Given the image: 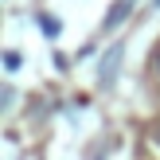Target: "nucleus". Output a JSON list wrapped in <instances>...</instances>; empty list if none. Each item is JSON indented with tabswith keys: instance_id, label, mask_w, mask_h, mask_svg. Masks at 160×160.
<instances>
[{
	"instance_id": "nucleus-3",
	"label": "nucleus",
	"mask_w": 160,
	"mask_h": 160,
	"mask_svg": "<svg viewBox=\"0 0 160 160\" xmlns=\"http://www.w3.org/2000/svg\"><path fill=\"white\" fill-rule=\"evenodd\" d=\"M156 141H160V133H156Z\"/></svg>"
},
{
	"instance_id": "nucleus-1",
	"label": "nucleus",
	"mask_w": 160,
	"mask_h": 160,
	"mask_svg": "<svg viewBox=\"0 0 160 160\" xmlns=\"http://www.w3.org/2000/svg\"><path fill=\"white\" fill-rule=\"evenodd\" d=\"M129 8H133V0H117V4H113V12L106 16V28H117V23L129 16Z\"/></svg>"
},
{
	"instance_id": "nucleus-4",
	"label": "nucleus",
	"mask_w": 160,
	"mask_h": 160,
	"mask_svg": "<svg viewBox=\"0 0 160 160\" xmlns=\"http://www.w3.org/2000/svg\"><path fill=\"white\" fill-rule=\"evenodd\" d=\"M156 4H160V0H156Z\"/></svg>"
},
{
	"instance_id": "nucleus-2",
	"label": "nucleus",
	"mask_w": 160,
	"mask_h": 160,
	"mask_svg": "<svg viewBox=\"0 0 160 160\" xmlns=\"http://www.w3.org/2000/svg\"><path fill=\"white\" fill-rule=\"evenodd\" d=\"M156 74H160V51H156Z\"/></svg>"
}]
</instances>
